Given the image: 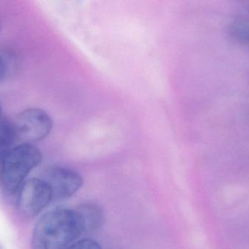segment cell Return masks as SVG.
<instances>
[{
    "label": "cell",
    "instance_id": "obj_1",
    "mask_svg": "<svg viewBox=\"0 0 249 249\" xmlns=\"http://www.w3.org/2000/svg\"><path fill=\"white\" fill-rule=\"evenodd\" d=\"M83 235L75 210L53 209L36 222L31 242L32 249H67Z\"/></svg>",
    "mask_w": 249,
    "mask_h": 249
},
{
    "label": "cell",
    "instance_id": "obj_2",
    "mask_svg": "<svg viewBox=\"0 0 249 249\" xmlns=\"http://www.w3.org/2000/svg\"><path fill=\"white\" fill-rule=\"evenodd\" d=\"M42 160L41 151L34 144L20 143L14 146L0 168V180L5 191L14 193L21 187L29 172Z\"/></svg>",
    "mask_w": 249,
    "mask_h": 249
},
{
    "label": "cell",
    "instance_id": "obj_3",
    "mask_svg": "<svg viewBox=\"0 0 249 249\" xmlns=\"http://www.w3.org/2000/svg\"><path fill=\"white\" fill-rule=\"evenodd\" d=\"M16 138L21 143L34 144L46 138L53 130V120L43 110L29 108L18 114L13 121Z\"/></svg>",
    "mask_w": 249,
    "mask_h": 249
},
{
    "label": "cell",
    "instance_id": "obj_4",
    "mask_svg": "<svg viewBox=\"0 0 249 249\" xmlns=\"http://www.w3.org/2000/svg\"><path fill=\"white\" fill-rule=\"evenodd\" d=\"M52 200V192L47 183L42 178H32L20 187L17 199L18 211L24 217H35Z\"/></svg>",
    "mask_w": 249,
    "mask_h": 249
},
{
    "label": "cell",
    "instance_id": "obj_5",
    "mask_svg": "<svg viewBox=\"0 0 249 249\" xmlns=\"http://www.w3.org/2000/svg\"><path fill=\"white\" fill-rule=\"evenodd\" d=\"M52 192L53 200H67L76 194L83 187V177L70 168L52 166L45 170L42 178Z\"/></svg>",
    "mask_w": 249,
    "mask_h": 249
},
{
    "label": "cell",
    "instance_id": "obj_6",
    "mask_svg": "<svg viewBox=\"0 0 249 249\" xmlns=\"http://www.w3.org/2000/svg\"><path fill=\"white\" fill-rule=\"evenodd\" d=\"M75 211L81 223L83 235L96 232L105 223L103 211L96 203H82L77 206Z\"/></svg>",
    "mask_w": 249,
    "mask_h": 249
},
{
    "label": "cell",
    "instance_id": "obj_7",
    "mask_svg": "<svg viewBox=\"0 0 249 249\" xmlns=\"http://www.w3.org/2000/svg\"><path fill=\"white\" fill-rule=\"evenodd\" d=\"M17 140L16 132L12 121L2 119L0 122V168L10 150Z\"/></svg>",
    "mask_w": 249,
    "mask_h": 249
},
{
    "label": "cell",
    "instance_id": "obj_8",
    "mask_svg": "<svg viewBox=\"0 0 249 249\" xmlns=\"http://www.w3.org/2000/svg\"><path fill=\"white\" fill-rule=\"evenodd\" d=\"M67 249H102L100 244L94 240L83 239L76 241Z\"/></svg>",
    "mask_w": 249,
    "mask_h": 249
},
{
    "label": "cell",
    "instance_id": "obj_9",
    "mask_svg": "<svg viewBox=\"0 0 249 249\" xmlns=\"http://www.w3.org/2000/svg\"><path fill=\"white\" fill-rule=\"evenodd\" d=\"M235 31V35L242 39H245L247 42H249V26L246 25L239 24L236 25L233 28Z\"/></svg>",
    "mask_w": 249,
    "mask_h": 249
},
{
    "label": "cell",
    "instance_id": "obj_10",
    "mask_svg": "<svg viewBox=\"0 0 249 249\" xmlns=\"http://www.w3.org/2000/svg\"><path fill=\"white\" fill-rule=\"evenodd\" d=\"M4 73H5V65L2 58L0 56V83L4 78Z\"/></svg>",
    "mask_w": 249,
    "mask_h": 249
},
{
    "label": "cell",
    "instance_id": "obj_11",
    "mask_svg": "<svg viewBox=\"0 0 249 249\" xmlns=\"http://www.w3.org/2000/svg\"><path fill=\"white\" fill-rule=\"evenodd\" d=\"M1 104H0V122L1 121Z\"/></svg>",
    "mask_w": 249,
    "mask_h": 249
},
{
    "label": "cell",
    "instance_id": "obj_12",
    "mask_svg": "<svg viewBox=\"0 0 249 249\" xmlns=\"http://www.w3.org/2000/svg\"><path fill=\"white\" fill-rule=\"evenodd\" d=\"M0 30H1V21H0Z\"/></svg>",
    "mask_w": 249,
    "mask_h": 249
},
{
    "label": "cell",
    "instance_id": "obj_13",
    "mask_svg": "<svg viewBox=\"0 0 249 249\" xmlns=\"http://www.w3.org/2000/svg\"><path fill=\"white\" fill-rule=\"evenodd\" d=\"M0 249H2V247H1V245H0Z\"/></svg>",
    "mask_w": 249,
    "mask_h": 249
}]
</instances>
